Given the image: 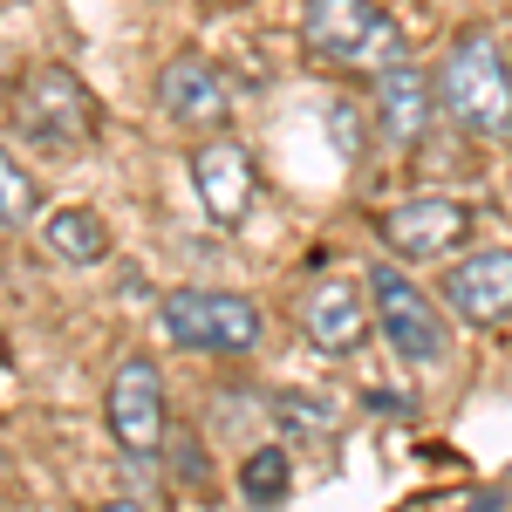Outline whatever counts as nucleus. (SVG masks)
Here are the masks:
<instances>
[{
	"mask_svg": "<svg viewBox=\"0 0 512 512\" xmlns=\"http://www.w3.org/2000/svg\"><path fill=\"white\" fill-rule=\"evenodd\" d=\"M437 110L451 123H465L472 137H512V62L499 55V41L485 28H465L444 48Z\"/></svg>",
	"mask_w": 512,
	"mask_h": 512,
	"instance_id": "obj_1",
	"label": "nucleus"
},
{
	"mask_svg": "<svg viewBox=\"0 0 512 512\" xmlns=\"http://www.w3.org/2000/svg\"><path fill=\"white\" fill-rule=\"evenodd\" d=\"M301 48L328 69L383 76V69L403 62V28L376 0H308L301 7Z\"/></svg>",
	"mask_w": 512,
	"mask_h": 512,
	"instance_id": "obj_2",
	"label": "nucleus"
},
{
	"mask_svg": "<svg viewBox=\"0 0 512 512\" xmlns=\"http://www.w3.org/2000/svg\"><path fill=\"white\" fill-rule=\"evenodd\" d=\"M158 315H164V335L192 355H253L260 335H267L260 301L219 294V287H178V294H164Z\"/></svg>",
	"mask_w": 512,
	"mask_h": 512,
	"instance_id": "obj_3",
	"label": "nucleus"
},
{
	"mask_svg": "<svg viewBox=\"0 0 512 512\" xmlns=\"http://www.w3.org/2000/svg\"><path fill=\"white\" fill-rule=\"evenodd\" d=\"M362 287H369V315H376V335L390 342V355H403L410 369L444 362V315L431 308V294L410 287V274H396L390 260H376Z\"/></svg>",
	"mask_w": 512,
	"mask_h": 512,
	"instance_id": "obj_4",
	"label": "nucleus"
},
{
	"mask_svg": "<svg viewBox=\"0 0 512 512\" xmlns=\"http://www.w3.org/2000/svg\"><path fill=\"white\" fill-rule=\"evenodd\" d=\"M103 424L117 437L123 458H158L164 444V376L151 355H123L110 369V390H103Z\"/></svg>",
	"mask_w": 512,
	"mask_h": 512,
	"instance_id": "obj_5",
	"label": "nucleus"
},
{
	"mask_svg": "<svg viewBox=\"0 0 512 512\" xmlns=\"http://www.w3.org/2000/svg\"><path fill=\"white\" fill-rule=\"evenodd\" d=\"M376 239L390 246L396 260H444V253H458L472 239V205L465 198H444V192L383 205L376 212Z\"/></svg>",
	"mask_w": 512,
	"mask_h": 512,
	"instance_id": "obj_6",
	"label": "nucleus"
},
{
	"mask_svg": "<svg viewBox=\"0 0 512 512\" xmlns=\"http://www.w3.org/2000/svg\"><path fill=\"white\" fill-rule=\"evenodd\" d=\"M14 123L35 137V144H89V130H96V103H89V89H82L62 62H41L35 76L21 82V103H14Z\"/></svg>",
	"mask_w": 512,
	"mask_h": 512,
	"instance_id": "obj_7",
	"label": "nucleus"
},
{
	"mask_svg": "<svg viewBox=\"0 0 512 512\" xmlns=\"http://www.w3.org/2000/svg\"><path fill=\"white\" fill-rule=\"evenodd\" d=\"M158 110L171 130H219L233 96H226V76L205 55H171L158 69Z\"/></svg>",
	"mask_w": 512,
	"mask_h": 512,
	"instance_id": "obj_8",
	"label": "nucleus"
},
{
	"mask_svg": "<svg viewBox=\"0 0 512 512\" xmlns=\"http://www.w3.org/2000/svg\"><path fill=\"white\" fill-rule=\"evenodd\" d=\"M444 301L478 328H499L512 321V246H478L465 260H451L444 274Z\"/></svg>",
	"mask_w": 512,
	"mask_h": 512,
	"instance_id": "obj_9",
	"label": "nucleus"
},
{
	"mask_svg": "<svg viewBox=\"0 0 512 512\" xmlns=\"http://www.w3.org/2000/svg\"><path fill=\"white\" fill-rule=\"evenodd\" d=\"M192 185H198V205L212 226H239L246 205H253V164L239 151L233 137H212L192 151Z\"/></svg>",
	"mask_w": 512,
	"mask_h": 512,
	"instance_id": "obj_10",
	"label": "nucleus"
},
{
	"mask_svg": "<svg viewBox=\"0 0 512 512\" xmlns=\"http://www.w3.org/2000/svg\"><path fill=\"white\" fill-rule=\"evenodd\" d=\"M431 117H437V89L424 82V69L396 62V69H383V76H376V137H383L390 151L424 144Z\"/></svg>",
	"mask_w": 512,
	"mask_h": 512,
	"instance_id": "obj_11",
	"label": "nucleus"
},
{
	"mask_svg": "<svg viewBox=\"0 0 512 512\" xmlns=\"http://www.w3.org/2000/svg\"><path fill=\"white\" fill-rule=\"evenodd\" d=\"M362 294H369V287H355V280H321L315 294H308L301 321H308V342H315L321 355H355L362 349V335L376 328V315L362 308Z\"/></svg>",
	"mask_w": 512,
	"mask_h": 512,
	"instance_id": "obj_12",
	"label": "nucleus"
},
{
	"mask_svg": "<svg viewBox=\"0 0 512 512\" xmlns=\"http://www.w3.org/2000/svg\"><path fill=\"white\" fill-rule=\"evenodd\" d=\"M41 239H48V253L69 260V267H96V260L110 253V226H103L89 205H62V212H48V219H41Z\"/></svg>",
	"mask_w": 512,
	"mask_h": 512,
	"instance_id": "obj_13",
	"label": "nucleus"
},
{
	"mask_svg": "<svg viewBox=\"0 0 512 512\" xmlns=\"http://www.w3.org/2000/svg\"><path fill=\"white\" fill-rule=\"evenodd\" d=\"M287 485H294V465H287V451H280V444L246 451V465H239V492H246V506H280V499H287Z\"/></svg>",
	"mask_w": 512,
	"mask_h": 512,
	"instance_id": "obj_14",
	"label": "nucleus"
},
{
	"mask_svg": "<svg viewBox=\"0 0 512 512\" xmlns=\"http://www.w3.org/2000/svg\"><path fill=\"white\" fill-rule=\"evenodd\" d=\"M41 205V192H35V178L21 171V164L7 158V144H0V226H21L28 212Z\"/></svg>",
	"mask_w": 512,
	"mask_h": 512,
	"instance_id": "obj_15",
	"label": "nucleus"
},
{
	"mask_svg": "<svg viewBox=\"0 0 512 512\" xmlns=\"http://www.w3.org/2000/svg\"><path fill=\"white\" fill-rule=\"evenodd\" d=\"M280 417H287V424H301V431H335V410H328V403H308V396H287V403H280Z\"/></svg>",
	"mask_w": 512,
	"mask_h": 512,
	"instance_id": "obj_16",
	"label": "nucleus"
},
{
	"mask_svg": "<svg viewBox=\"0 0 512 512\" xmlns=\"http://www.w3.org/2000/svg\"><path fill=\"white\" fill-rule=\"evenodd\" d=\"M472 512H506V492H478V506Z\"/></svg>",
	"mask_w": 512,
	"mask_h": 512,
	"instance_id": "obj_17",
	"label": "nucleus"
},
{
	"mask_svg": "<svg viewBox=\"0 0 512 512\" xmlns=\"http://www.w3.org/2000/svg\"><path fill=\"white\" fill-rule=\"evenodd\" d=\"M96 512H144L137 499H110V506H96Z\"/></svg>",
	"mask_w": 512,
	"mask_h": 512,
	"instance_id": "obj_18",
	"label": "nucleus"
},
{
	"mask_svg": "<svg viewBox=\"0 0 512 512\" xmlns=\"http://www.w3.org/2000/svg\"><path fill=\"white\" fill-rule=\"evenodd\" d=\"M7 478H14V465H7V451H0V492H7Z\"/></svg>",
	"mask_w": 512,
	"mask_h": 512,
	"instance_id": "obj_19",
	"label": "nucleus"
}]
</instances>
